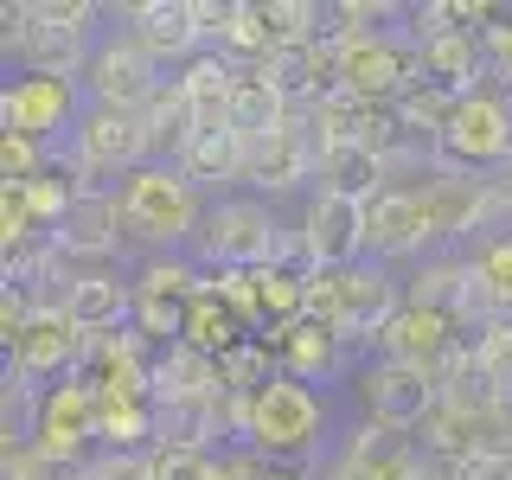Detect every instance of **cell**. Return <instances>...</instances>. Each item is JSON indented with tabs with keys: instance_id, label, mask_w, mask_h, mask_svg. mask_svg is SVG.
I'll return each mask as SVG.
<instances>
[{
	"instance_id": "6da1fadb",
	"label": "cell",
	"mask_w": 512,
	"mask_h": 480,
	"mask_svg": "<svg viewBox=\"0 0 512 480\" xmlns=\"http://www.w3.org/2000/svg\"><path fill=\"white\" fill-rule=\"evenodd\" d=\"M122 199V237H135V244H148L154 256H173V244H186V237H199V186L186 180L180 167H141L128 173L116 186Z\"/></svg>"
},
{
	"instance_id": "7a4b0ae2",
	"label": "cell",
	"mask_w": 512,
	"mask_h": 480,
	"mask_svg": "<svg viewBox=\"0 0 512 480\" xmlns=\"http://www.w3.org/2000/svg\"><path fill=\"white\" fill-rule=\"evenodd\" d=\"M436 160V173H493L512 160V90H493L480 84L474 96H461L455 122H448V135L429 148Z\"/></svg>"
},
{
	"instance_id": "3957f363",
	"label": "cell",
	"mask_w": 512,
	"mask_h": 480,
	"mask_svg": "<svg viewBox=\"0 0 512 480\" xmlns=\"http://www.w3.org/2000/svg\"><path fill=\"white\" fill-rule=\"evenodd\" d=\"M320 423H327V404L314 397V384L301 378H269L263 391L250 397V436L244 448H256L263 461H301L320 448Z\"/></svg>"
},
{
	"instance_id": "277c9868",
	"label": "cell",
	"mask_w": 512,
	"mask_h": 480,
	"mask_svg": "<svg viewBox=\"0 0 512 480\" xmlns=\"http://www.w3.org/2000/svg\"><path fill=\"white\" fill-rule=\"evenodd\" d=\"M288 250H295V231H282L256 199H218L199 224V256L212 269H276L288 263Z\"/></svg>"
},
{
	"instance_id": "5b68a950",
	"label": "cell",
	"mask_w": 512,
	"mask_h": 480,
	"mask_svg": "<svg viewBox=\"0 0 512 480\" xmlns=\"http://www.w3.org/2000/svg\"><path fill=\"white\" fill-rule=\"evenodd\" d=\"M71 160H77V173H84L90 192H109L103 180H116V173L128 180V173L154 167L148 116H141V109H103V103H90L84 116H77V128H71Z\"/></svg>"
},
{
	"instance_id": "8992f818",
	"label": "cell",
	"mask_w": 512,
	"mask_h": 480,
	"mask_svg": "<svg viewBox=\"0 0 512 480\" xmlns=\"http://www.w3.org/2000/svg\"><path fill=\"white\" fill-rule=\"evenodd\" d=\"M404 308V288L384 263H352L333 269V333L340 346H378V333L391 327V314Z\"/></svg>"
},
{
	"instance_id": "52a82bcc",
	"label": "cell",
	"mask_w": 512,
	"mask_h": 480,
	"mask_svg": "<svg viewBox=\"0 0 512 480\" xmlns=\"http://www.w3.org/2000/svg\"><path fill=\"white\" fill-rule=\"evenodd\" d=\"M416 77H423V52H416V39H404V32L340 52V96H352V103L391 109L404 90H416Z\"/></svg>"
},
{
	"instance_id": "ba28073f",
	"label": "cell",
	"mask_w": 512,
	"mask_h": 480,
	"mask_svg": "<svg viewBox=\"0 0 512 480\" xmlns=\"http://www.w3.org/2000/svg\"><path fill=\"white\" fill-rule=\"evenodd\" d=\"M84 352H90V333L64 308H32V320L7 340V365L26 372L32 384H45V378H77Z\"/></svg>"
},
{
	"instance_id": "9c48e42d",
	"label": "cell",
	"mask_w": 512,
	"mask_h": 480,
	"mask_svg": "<svg viewBox=\"0 0 512 480\" xmlns=\"http://www.w3.org/2000/svg\"><path fill=\"white\" fill-rule=\"evenodd\" d=\"M84 90L103 109H148L160 90V64L148 58V45L135 32H116V39H96V52L84 64Z\"/></svg>"
},
{
	"instance_id": "30bf717a",
	"label": "cell",
	"mask_w": 512,
	"mask_h": 480,
	"mask_svg": "<svg viewBox=\"0 0 512 480\" xmlns=\"http://www.w3.org/2000/svg\"><path fill=\"white\" fill-rule=\"evenodd\" d=\"M359 397H365V410H372V423L397 429V436L423 429L429 416H436V404H442L436 378H429L423 365H397V359L365 365V372H359Z\"/></svg>"
},
{
	"instance_id": "8fae6325",
	"label": "cell",
	"mask_w": 512,
	"mask_h": 480,
	"mask_svg": "<svg viewBox=\"0 0 512 480\" xmlns=\"http://www.w3.org/2000/svg\"><path fill=\"white\" fill-rule=\"evenodd\" d=\"M77 77H39V71H20L7 90H0V122L7 135H26V141H52L58 128H77Z\"/></svg>"
},
{
	"instance_id": "7c38bea8",
	"label": "cell",
	"mask_w": 512,
	"mask_h": 480,
	"mask_svg": "<svg viewBox=\"0 0 512 480\" xmlns=\"http://www.w3.org/2000/svg\"><path fill=\"white\" fill-rule=\"evenodd\" d=\"M32 442H39L52 461H64V468H77V455L96 442V384L84 372L45 384V397H39V436H32Z\"/></svg>"
},
{
	"instance_id": "4fadbf2b",
	"label": "cell",
	"mask_w": 512,
	"mask_h": 480,
	"mask_svg": "<svg viewBox=\"0 0 512 480\" xmlns=\"http://www.w3.org/2000/svg\"><path fill=\"white\" fill-rule=\"evenodd\" d=\"M416 205H423L429 244H455L468 231H487L493 224V199H487V173H429L416 186Z\"/></svg>"
},
{
	"instance_id": "5bb4252c",
	"label": "cell",
	"mask_w": 512,
	"mask_h": 480,
	"mask_svg": "<svg viewBox=\"0 0 512 480\" xmlns=\"http://www.w3.org/2000/svg\"><path fill=\"white\" fill-rule=\"evenodd\" d=\"M320 135H314V122H308V109H295L276 135H263V141H250V180L244 186H263V192H295L301 180H314L320 173Z\"/></svg>"
},
{
	"instance_id": "9a60e30c",
	"label": "cell",
	"mask_w": 512,
	"mask_h": 480,
	"mask_svg": "<svg viewBox=\"0 0 512 480\" xmlns=\"http://www.w3.org/2000/svg\"><path fill=\"white\" fill-rule=\"evenodd\" d=\"M301 244H308L314 269H352L365 256V199L314 192L301 212Z\"/></svg>"
},
{
	"instance_id": "2e32d148",
	"label": "cell",
	"mask_w": 512,
	"mask_h": 480,
	"mask_svg": "<svg viewBox=\"0 0 512 480\" xmlns=\"http://www.w3.org/2000/svg\"><path fill=\"white\" fill-rule=\"evenodd\" d=\"M461 346H468V333H461L448 314L416 308V301H404V308L391 314V327L378 333V352H384V359H397V365H423L429 378H436Z\"/></svg>"
},
{
	"instance_id": "e0dca14e",
	"label": "cell",
	"mask_w": 512,
	"mask_h": 480,
	"mask_svg": "<svg viewBox=\"0 0 512 480\" xmlns=\"http://www.w3.org/2000/svg\"><path fill=\"white\" fill-rule=\"evenodd\" d=\"M128 32H135L141 45H148L154 64H186L199 52H212V45L199 39V20H192V0H135V7H122Z\"/></svg>"
},
{
	"instance_id": "ac0fdd59",
	"label": "cell",
	"mask_w": 512,
	"mask_h": 480,
	"mask_svg": "<svg viewBox=\"0 0 512 480\" xmlns=\"http://www.w3.org/2000/svg\"><path fill=\"white\" fill-rule=\"evenodd\" d=\"M429 224L423 205H416V186H384L378 199H365V250L378 263H404V256H423Z\"/></svg>"
},
{
	"instance_id": "d6986e66",
	"label": "cell",
	"mask_w": 512,
	"mask_h": 480,
	"mask_svg": "<svg viewBox=\"0 0 512 480\" xmlns=\"http://www.w3.org/2000/svg\"><path fill=\"white\" fill-rule=\"evenodd\" d=\"M64 314L90 333H122L135 320V276H116V269H77L71 288H64Z\"/></svg>"
},
{
	"instance_id": "ffe728a7",
	"label": "cell",
	"mask_w": 512,
	"mask_h": 480,
	"mask_svg": "<svg viewBox=\"0 0 512 480\" xmlns=\"http://www.w3.org/2000/svg\"><path fill=\"white\" fill-rule=\"evenodd\" d=\"M58 250L64 263H103V256L122 250V199L116 192H84L71 212L58 218Z\"/></svg>"
},
{
	"instance_id": "44dd1931",
	"label": "cell",
	"mask_w": 512,
	"mask_h": 480,
	"mask_svg": "<svg viewBox=\"0 0 512 480\" xmlns=\"http://www.w3.org/2000/svg\"><path fill=\"white\" fill-rule=\"evenodd\" d=\"M7 52L20 58V71H39V77H84V64H90L96 45L77 39V32H64V26H52V20H39V0H32V26L7 45Z\"/></svg>"
},
{
	"instance_id": "7402d4cb",
	"label": "cell",
	"mask_w": 512,
	"mask_h": 480,
	"mask_svg": "<svg viewBox=\"0 0 512 480\" xmlns=\"http://www.w3.org/2000/svg\"><path fill=\"white\" fill-rule=\"evenodd\" d=\"M404 301L429 314H448L455 327H468V308H474V263L468 256H423V269L410 276Z\"/></svg>"
},
{
	"instance_id": "603a6c76",
	"label": "cell",
	"mask_w": 512,
	"mask_h": 480,
	"mask_svg": "<svg viewBox=\"0 0 512 480\" xmlns=\"http://www.w3.org/2000/svg\"><path fill=\"white\" fill-rule=\"evenodd\" d=\"M212 436H224V404L218 397H154V448L212 455Z\"/></svg>"
},
{
	"instance_id": "cb8c5ba5",
	"label": "cell",
	"mask_w": 512,
	"mask_h": 480,
	"mask_svg": "<svg viewBox=\"0 0 512 480\" xmlns=\"http://www.w3.org/2000/svg\"><path fill=\"white\" fill-rule=\"evenodd\" d=\"M416 52H423V77L416 84H436L448 96H474L487 84V52H480L474 32H448V39H429Z\"/></svg>"
},
{
	"instance_id": "d4e9b609",
	"label": "cell",
	"mask_w": 512,
	"mask_h": 480,
	"mask_svg": "<svg viewBox=\"0 0 512 480\" xmlns=\"http://www.w3.org/2000/svg\"><path fill=\"white\" fill-rule=\"evenodd\" d=\"M468 263H474V308H468V320H480V327L512 320V237H480Z\"/></svg>"
},
{
	"instance_id": "484cf974",
	"label": "cell",
	"mask_w": 512,
	"mask_h": 480,
	"mask_svg": "<svg viewBox=\"0 0 512 480\" xmlns=\"http://www.w3.org/2000/svg\"><path fill=\"white\" fill-rule=\"evenodd\" d=\"M269 340H276V352H282V372L301 378V384L333 378V372H340V359H346L340 333H333V327H314V320H295V327L269 333Z\"/></svg>"
},
{
	"instance_id": "4316f807",
	"label": "cell",
	"mask_w": 512,
	"mask_h": 480,
	"mask_svg": "<svg viewBox=\"0 0 512 480\" xmlns=\"http://www.w3.org/2000/svg\"><path fill=\"white\" fill-rule=\"evenodd\" d=\"M141 116H148V141H154V160H160V167H186L192 141H199V122H192L186 90L180 84H160L154 103L141 109Z\"/></svg>"
},
{
	"instance_id": "83f0119b",
	"label": "cell",
	"mask_w": 512,
	"mask_h": 480,
	"mask_svg": "<svg viewBox=\"0 0 512 480\" xmlns=\"http://www.w3.org/2000/svg\"><path fill=\"white\" fill-rule=\"evenodd\" d=\"M295 116L288 109V96L269 84L263 71H237V84H231V128L244 141H263V135H276V128Z\"/></svg>"
},
{
	"instance_id": "f1b7e54d",
	"label": "cell",
	"mask_w": 512,
	"mask_h": 480,
	"mask_svg": "<svg viewBox=\"0 0 512 480\" xmlns=\"http://www.w3.org/2000/svg\"><path fill=\"white\" fill-rule=\"evenodd\" d=\"M244 340H256V333L237 320L231 308L218 301V288H205L199 301H186V333H180V346L192 352H212V359H224V352H237Z\"/></svg>"
},
{
	"instance_id": "f546056e",
	"label": "cell",
	"mask_w": 512,
	"mask_h": 480,
	"mask_svg": "<svg viewBox=\"0 0 512 480\" xmlns=\"http://www.w3.org/2000/svg\"><path fill=\"white\" fill-rule=\"evenodd\" d=\"M186 180L192 186H231V180H250V141L237 135V128H224V135H199L192 141V154H186Z\"/></svg>"
},
{
	"instance_id": "4dcf8cb0",
	"label": "cell",
	"mask_w": 512,
	"mask_h": 480,
	"mask_svg": "<svg viewBox=\"0 0 512 480\" xmlns=\"http://www.w3.org/2000/svg\"><path fill=\"white\" fill-rule=\"evenodd\" d=\"M384 186H391V180H384V167L359 148V141H352V148H327V154H320V192H340V199H378Z\"/></svg>"
},
{
	"instance_id": "1f68e13d",
	"label": "cell",
	"mask_w": 512,
	"mask_h": 480,
	"mask_svg": "<svg viewBox=\"0 0 512 480\" xmlns=\"http://www.w3.org/2000/svg\"><path fill=\"white\" fill-rule=\"evenodd\" d=\"M39 397L45 384H32L26 372L7 365V378H0V448H26L39 436Z\"/></svg>"
},
{
	"instance_id": "d6a6232c",
	"label": "cell",
	"mask_w": 512,
	"mask_h": 480,
	"mask_svg": "<svg viewBox=\"0 0 512 480\" xmlns=\"http://www.w3.org/2000/svg\"><path fill=\"white\" fill-rule=\"evenodd\" d=\"M205 288H212V276L186 256H148L135 269V295H154V301H199Z\"/></svg>"
},
{
	"instance_id": "836d02e7",
	"label": "cell",
	"mask_w": 512,
	"mask_h": 480,
	"mask_svg": "<svg viewBox=\"0 0 512 480\" xmlns=\"http://www.w3.org/2000/svg\"><path fill=\"white\" fill-rule=\"evenodd\" d=\"M173 84L186 90V103L192 109H212V103H231V84H237V64L224 58V52H199L186 64L180 77H173Z\"/></svg>"
},
{
	"instance_id": "e575fe53",
	"label": "cell",
	"mask_w": 512,
	"mask_h": 480,
	"mask_svg": "<svg viewBox=\"0 0 512 480\" xmlns=\"http://www.w3.org/2000/svg\"><path fill=\"white\" fill-rule=\"evenodd\" d=\"M77 468H64V461H52L39 442L26 448H0V480H71Z\"/></svg>"
},
{
	"instance_id": "d590c367",
	"label": "cell",
	"mask_w": 512,
	"mask_h": 480,
	"mask_svg": "<svg viewBox=\"0 0 512 480\" xmlns=\"http://www.w3.org/2000/svg\"><path fill=\"white\" fill-rule=\"evenodd\" d=\"M474 359L493 372V384L512 397V320H493V327L474 333Z\"/></svg>"
},
{
	"instance_id": "8d00e7d4",
	"label": "cell",
	"mask_w": 512,
	"mask_h": 480,
	"mask_svg": "<svg viewBox=\"0 0 512 480\" xmlns=\"http://www.w3.org/2000/svg\"><path fill=\"white\" fill-rule=\"evenodd\" d=\"M480 52H487L493 90H512V7H493V26L480 32Z\"/></svg>"
},
{
	"instance_id": "74e56055",
	"label": "cell",
	"mask_w": 512,
	"mask_h": 480,
	"mask_svg": "<svg viewBox=\"0 0 512 480\" xmlns=\"http://www.w3.org/2000/svg\"><path fill=\"white\" fill-rule=\"evenodd\" d=\"M154 455V480H212L218 455H192V448H148Z\"/></svg>"
},
{
	"instance_id": "f35d334b",
	"label": "cell",
	"mask_w": 512,
	"mask_h": 480,
	"mask_svg": "<svg viewBox=\"0 0 512 480\" xmlns=\"http://www.w3.org/2000/svg\"><path fill=\"white\" fill-rule=\"evenodd\" d=\"M39 20H52L64 32H77V39H90V26L103 20V7H96V0H39Z\"/></svg>"
},
{
	"instance_id": "ab89813d",
	"label": "cell",
	"mask_w": 512,
	"mask_h": 480,
	"mask_svg": "<svg viewBox=\"0 0 512 480\" xmlns=\"http://www.w3.org/2000/svg\"><path fill=\"white\" fill-rule=\"evenodd\" d=\"M442 480H512V455H461V461H436Z\"/></svg>"
},
{
	"instance_id": "60d3db41",
	"label": "cell",
	"mask_w": 512,
	"mask_h": 480,
	"mask_svg": "<svg viewBox=\"0 0 512 480\" xmlns=\"http://www.w3.org/2000/svg\"><path fill=\"white\" fill-rule=\"evenodd\" d=\"M90 474L96 480H154V455H96Z\"/></svg>"
},
{
	"instance_id": "b9f144b4",
	"label": "cell",
	"mask_w": 512,
	"mask_h": 480,
	"mask_svg": "<svg viewBox=\"0 0 512 480\" xmlns=\"http://www.w3.org/2000/svg\"><path fill=\"white\" fill-rule=\"evenodd\" d=\"M231 13H237V0H192V20H199V39H205V45H218L224 32H231Z\"/></svg>"
},
{
	"instance_id": "7bdbcfd3",
	"label": "cell",
	"mask_w": 512,
	"mask_h": 480,
	"mask_svg": "<svg viewBox=\"0 0 512 480\" xmlns=\"http://www.w3.org/2000/svg\"><path fill=\"white\" fill-rule=\"evenodd\" d=\"M384 480H442V468H436L429 455H416V448H404V455L384 468Z\"/></svg>"
},
{
	"instance_id": "ee69618b",
	"label": "cell",
	"mask_w": 512,
	"mask_h": 480,
	"mask_svg": "<svg viewBox=\"0 0 512 480\" xmlns=\"http://www.w3.org/2000/svg\"><path fill=\"white\" fill-rule=\"evenodd\" d=\"M71 480H96V474H90V461H84V468H77V474H71Z\"/></svg>"
},
{
	"instance_id": "f6af8a7d",
	"label": "cell",
	"mask_w": 512,
	"mask_h": 480,
	"mask_svg": "<svg viewBox=\"0 0 512 480\" xmlns=\"http://www.w3.org/2000/svg\"><path fill=\"white\" fill-rule=\"evenodd\" d=\"M269 480H301V474H288V468H276V474H269Z\"/></svg>"
}]
</instances>
